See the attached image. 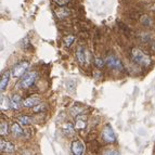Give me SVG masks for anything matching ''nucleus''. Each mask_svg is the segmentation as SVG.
<instances>
[{
    "mask_svg": "<svg viewBox=\"0 0 155 155\" xmlns=\"http://www.w3.org/2000/svg\"><path fill=\"white\" fill-rule=\"evenodd\" d=\"M131 58L134 60V62H136L137 64L141 65L143 67H147L152 62L151 58L147 53H144L141 49H139V48H132Z\"/></svg>",
    "mask_w": 155,
    "mask_h": 155,
    "instance_id": "f257e3e1",
    "label": "nucleus"
},
{
    "mask_svg": "<svg viewBox=\"0 0 155 155\" xmlns=\"http://www.w3.org/2000/svg\"><path fill=\"white\" fill-rule=\"evenodd\" d=\"M28 67H29V62H27V61H21V62H18V64H15L13 66L12 71H11V76L14 79H18V78H20L21 76H23L25 74Z\"/></svg>",
    "mask_w": 155,
    "mask_h": 155,
    "instance_id": "f03ea898",
    "label": "nucleus"
},
{
    "mask_svg": "<svg viewBox=\"0 0 155 155\" xmlns=\"http://www.w3.org/2000/svg\"><path fill=\"white\" fill-rule=\"evenodd\" d=\"M37 77H38V74L36 72H29V73H26L25 75L23 76V78L21 79V88L24 89H27L29 87L34 85V84L36 83Z\"/></svg>",
    "mask_w": 155,
    "mask_h": 155,
    "instance_id": "7ed1b4c3",
    "label": "nucleus"
},
{
    "mask_svg": "<svg viewBox=\"0 0 155 155\" xmlns=\"http://www.w3.org/2000/svg\"><path fill=\"white\" fill-rule=\"evenodd\" d=\"M101 136H102V139H103V141L105 143H110L111 144V143L116 142V134H115L113 128L109 124L104 126V128L102 129Z\"/></svg>",
    "mask_w": 155,
    "mask_h": 155,
    "instance_id": "20e7f679",
    "label": "nucleus"
},
{
    "mask_svg": "<svg viewBox=\"0 0 155 155\" xmlns=\"http://www.w3.org/2000/svg\"><path fill=\"white\" fill-rule=\"evenodd\" d=\"M106 65L112 68V70H116V71H124V65H123L122 61L116 58L115 55H109L105 60Z\"/></svg>",
    "mask_w": 155,
    "mask_h": 155,
    "instance_id": "39448f33",
    "label": "nucleus"
},
{
    "mask_svg": "<svg viewBox=\"0 0 155 155\" xmlns=\"http://www.w3.org/2000/svg\"><path fill=\"white\" fill-rule=\"evenodd\" d=\"M40 101H41L40 97L34 94V96L28 97V98H26L23 101V106L26 109H33V107H35V106L40 103Z\"/></svg>",
    "mask_w": 155,
    "mask_h": 155,
    "instance_id": "423d86ee",
    "label": "nucleus"
},
{
    "mask_svg": "<svg viewBox=\"0 0 155 155\" xmlns=\"http://www.w3.org/2000/svg\"><path fill=\"white\" fill-rule=\"evenodd\" d=\"M15 145L13 144L12 142L7 141L5 139L0 140V151H1V153H13L15 152Z\"/></svg>",
    "mask_w": 155,
    "mask_h": 155,
    "instance_id": "0eeeda50",
    "label": "nucleus"
},
{
    "mask_svg": "<svg viewBox=\"0 0 155 155\" xmlns=\"http://www.w3.org/2000/svg\"><path fill=\"white\" fill-rule=\"evenodd\" d=\"M71 150L74 155H83L85 152V145L79 140H74L71 145Z\"/></svg>",
    "mask_w": 155,
    "mask_h": 155,
    "instance_id": "6e6552de",
    "label": "nucleus"
},
{
    "mask_svg": "<svg viewBox=\"0 0 155 155\" xmlns=\"http://www.w3.org/2000/svg\"><path fill=\"white\" fill-rule=\"evenodd\" d=\"M54 13L59 20H64V18H66L67 16L71 15L70 9L65 8L64 5H59V7L54 10Z\"/></svg>",
    "mask_w": 155,
    "mask_h": 155,
    "instance_id": "1a4fd4ad",
    "label": "nucleus"
},
{
    "mask_svg": "<svg viewBox=\"0 0 155 155\" xmlns=\"http://www.w3.org/2000/svg\"><path fill=\"white\" fill-rule=\"evenodd\" d=\"M75 128L76 130H84L87 126V118H86L85 115H77L76 116V119H75Z\"/></svg>",
    "mask_w": 155,
    "mask_h": 155,
    "instance_id": "9d476101",
    "label": "nucleus"
},
{
    "mask_svg": "<svg viewBox=\"0 0 155 155\" xmlns=\"http://www.w3.org/2000/svg\"><path fill=\"white\" fill-rule=\"evenodd\" d=\"M11 100V107L15 111H18L23 107V101H22L21 97L18 96V94H13L10 98Z\"/></svg>",
    "mask_w": 155,
    "mask_h": 155,
    "instance_id": "9b49d317",
    "label": "nucleus"
},
{
    "mask_svg": "<svg viewBox=\"0 0 155 155\" xmlns=\"http://www.w3.org/2000/svg\"><path fill=\"white\" fill-rule=\"evenodd\" d=\"M76 59L81 65H84L87 62V51L84 47H78L77 51H76Z\"/></svg>",
    "mask_w": 155,
    "mask_h": 155,
    "instance_id": "f8f14e48",
    "label": "nucleus"
},
{
    "mask_svg": "<svg viewBox=\"0 0 155 155\" xmlns=\"http://www.w3.org/2000/svg\"><path fill=\"white\" fill-rule=\"evenodd\" d=\"M10 76H11L10 71H5L2 74V76H1V80H0V90H1V92H3L5 90V88L8 87Z\"/></svg>",
    "mask_w": 155,
    "mask_h": 155,
    "instance_id": "ddd939ff",
    "label": "nucleus"
},
{
    "mask_svg": "<svg viewBox=\"0 0 155 155\" xmlns=\"http://www.w3.org/2000/svg\"><path fill=\"white\" fill-rule=\"evenodd\" d=\"M11 132H12L13 136L16 138L24 137V131H23V129H22L20 123H13L12 126H11Z\"/></svg>",
    "mask_w": 155,
    "mask_h": 155,
    "instance_id": "4468645a",
    "label": "nucleus"
},
{
    "mask_svg": "<svg viewBox=\"0 0 155 155\" xmlns=\"http://www.w3.org/2000/svg\"><path fill=\"white\" fill-rule=\"evenodd\" d=\"M75 126H73L71 123H67V124H64L62 127V131L64 132V134H66L67 137H72L75 134Z\"/></svg>",
    "mask_w": 155,
    "mask_h": 155,
    "instance_id": "2eb2a0df",
    "label": "nucleus"
},
{
    "mask_svg": "<svg viewBox=\"0 0 155 155\" xmlns=\"http://www.w3.org/2000/svg\"><path fill=\"white\" fill-rule=\"evenodd\" d=\"M0 109L1 111H8V110L12 109L11 107V100L5 96H1V100H0Z\"/></svg>",
    "mask_w": 155,
    "mask_h": 155,
    "instance_id": "dca6fc26",
    "label": "nucleus"
},
{
    "mask_svg": "<svg viewBox=\"0 0 155 155\" xmlns=\"http://www.w3.org/2000/svg\"><path fill=\"white\" fill-rule=\"evenodd\" d=\"M16 120H18V123H20L22 126H27V125H29V124L33 123V118L29 117V116H27V115L18 116V118H16Z\"/></svg>",
    "mask_w": 155,
    "mask_h": 155,
    "instance_id": "f3484780",
    "label": "nucleus"
},
{
    "mask_svg": "<svg viewBox=\"0 0 155 155\" xmlns=\"http://www.w3.org/2000/svg\"><path fill=\"white\" fill-rule=\"evenodd\" d=\"M9 124L5 120L1 122L0 124V134H1V137H5V136H8L9 134Z\"/></svg>",
    "mask_w": 155,
    "mask_h": 155,
    "instance_id": "a211bd4d",
    "label": "nucleus"
},
{
    "mask_svg": "<svg viewBox=\"0 0 155 155\" xmlns=\"http://www.w3.org/2000/svg\"><path fill=\"white\" fill-rule=\"evenodd\" d=\"M74 40H75V37L73 36V35H68V36L65 37V39H64V46L68 48V47L72 46V44L74 42Z\"/></svg>",
    "mask_w": 155,
    "mask_h": 155,
    "instance_id": "6ab92c4d",
    "label": "nucleus"
},
{
    "mask_svg": "<svg viewBox=\"0 0 155 155\" xmlns=\"http://www.w3.org/2000/svg\"><path fill=\"white\" fill-rule=\"evenodd\" d=\"M94 64H96L99 68H102V67L106 64V62L104 61V60L101 59V58H96V59H94Z\"/></svg>",
    "mask_w": 155,
    "mask_h": 155,
    "instance_id": "aec40b11",
    "label": "nucleus"
},
{
    "mask_svg": "<svg viewBox=\"0 0 155 155\" xmlns=\"http://www.w3.org/2000/svg\"><path fill=\"white\" fill-rule=\"evenodd\" d=\"M141 22H142V24L145 26H149L151 24L150 18H147V16H142V18H141Z\"/></svg>",
    "mask_w": 155,
    "mask_h": 155,
    "instance_id": "412c9836",
    "label": "nucleus"
},
{
    "mask_svg": "<svg viewBox=\"0 0 155 155\" xmlns=\"http://www.w3.org/2000/svg\"><path fill=\"white\" fill-rule=\"evenodd\" d=\"M34 112H40V111H44L45 110V105L44 104H40L39 103L38 105H36L35 107H33Z\"/></svg>",
    "mask_w": 155,
    "mask_h": 155,
    "instance_id": "4be33fe9",
    "label": "nucleus"
},
{
    "mask_svg": "<svg viewBox=\"0 0 155 155\" xmlns=\"http://www.w3.org/2000/svg\"><path fill=\"white\" fill-rule=\"evenodd\" d=\"M53 2L57 3L58 5H65L68 3V0H53Z\"/></svg>",
    "mask_w": 155,
    "mask_h": 155,
    "instance_id": "5701e85b",
    "label": "nucleus"
},
{
    "mask_svg": "<svg viewBox=\"0 0 155 155\" xmlns=\"http://www.w3.org/2000/svg\"><path fill=\"white\" fill-rule=\"evenodd\" d=\"M105 154H118V152L117 151H107L105 152Z\"/></svg>",
    "mask_w": 155,
    "mask_h": 155,
    "instance_id": "b1692460",
    "label": "nucleus"
}]
</instances>
